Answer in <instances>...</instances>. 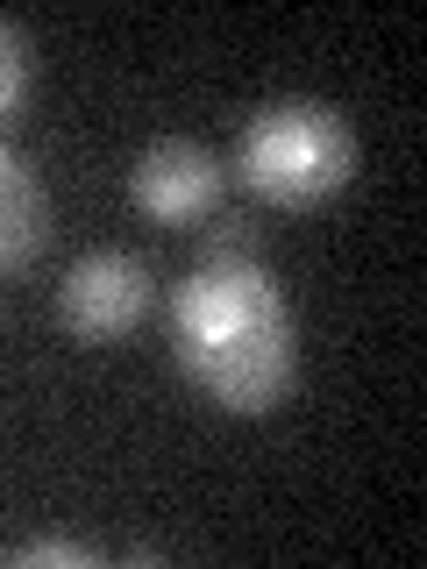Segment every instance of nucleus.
I'll return each instance as SVG.
<instances>
[{
  "label": "nucleus",
  "mask_w": 427,
  "mask_h": 569,
  "mask_svg": "<svg viewBox=\"0 0 427 569\" xmlns=\"http://www.w3.org/2000/svg\"><path fill=\"white\" fill-rule=\"evenodd\" d=\"M171 363L221 413H278L299 385V320L271 263H192L171 292Z\"/></svg>",
  "instance_id": "f257e3e1"
},
{
  "label": "nucleus",
  "mask_w": 427,
  "mask_h": 569,
  "mask_svg": "<svg viewBox=\"0 0 427 569\" xmlns=\"http://www.w3.org/2000/svg\"><path fill=\"white\" fill-rule=\"evenodd\" d=\"M356 178V129L342 107L285 93L264 100L236 136V186L264 207H320Z\"/></svg>",
  "instance_id": "f03ea898"
},
{
  "label": "nucleus",
  "mask_w": 427,
  "mask_h": 569,
  "mask_svg": "<svg viewBox=\"0 0 427 569\" xmlns=\"http://www.w3.org/2000/svg\"><path fill=\"white\" fill-rule=\"evenodd\" d=\"M0 562H8V569H93L100 548L93 541H71V533H36V541L0 548Z\"/></svg>",
  "instance_id": "0eeeda50"
},
{
  "label": "nucleus",
  "mask_w": 427,
  "mask_h": 569,
  "mask_svg": "<svg viewBox=\"0 0 427 569\" xmlns=\"http://www.w3.org/2000/svg\"><path fill=\"white\" fill-rule=\"evenodd\" d=\"M29 86H36V50H29L22 22H8V14H0V136H8V121L22 114Z\"/></svg>",
  "instance_id": "423d86ee"
},
{
  "label": "nucleus",
  "mask_w": 427,
  "mask_h": 569,
  "mask_svg": "<svg viewBox=\"0 0 427 569\" xmlns=\"http://www.w3.org/2000/svg\"><path fill=\"white\" fill-rule=\"evenodd\" d=\"M50 236V200H43V178H36L22 157L8 150L0 136V278L8 271H29L36 249Z\"/></svg>",
  "instance_id": "39448f33"
},
{
  "label": "nucleus",
  "mask_w": 427,
  "mask_h": 569,
  "mask_svg": "<svg viewBox=\"0 0 427 569\" xmlns=\"http://www.w3.org/2000/svg\"><path fill=\"white\" fill-rule=\"evenodd\" d=\"M221 192H228V164L207 150V142H192V136H157L150 150L129 164L136 213H150V221H165V228L214 221Z\"/></svg>",
  "instance_id": "20e7f679"
},
{
  "label": "nucleus",
  "mask_w": 427,
  "mask_h": 569,
  "mask_svg": "<svg viewBox=\"0 0 427 569\" xmlns=\"http://www.w3.org/2000/svg\"><path fill=\"white\" fill-rule=\"evenodd\" d=\"M236 257H264V249H257V228L228 213V221H214V228H207V242H200V263H236Z\"/></svg>",
  "instance_id": "6e6552de"
},
{
  "label": "nucleus",
  "mask_w": 427,
  "mask_h": 569,
  "mask_svg": "<svg viewBox=\"0 0 427 569\" xmlns=\"http://www.w3.org/2000/svg\"><path fill=\"white\" fill-rule=\"evenodd\" d=\"M150 299H157V278L136 249H86L58 284V328L86 349H107L142 328Z\"/></svg>",
  "instance_id": "7ed1b4c3"
}]
</instances>
